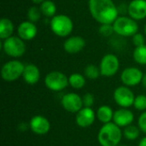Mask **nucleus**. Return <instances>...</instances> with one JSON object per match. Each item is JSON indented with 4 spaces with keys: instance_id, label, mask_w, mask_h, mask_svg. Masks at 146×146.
Returning a JSON list of instances; mask_svg holds the SVG:
<instances>
[{
    "instance_id": "nucleus-1",
    "label": "nucleus",
    "mask_w": 146,
    "mask_h": 146,
    "mask_svg": "<svg viewBox=\"0 0 146 146\" xmlns=\"http://www.w3.org/2000/svg\"><path fill=\"white\" fill-rule=\"evenodd\" d=\"M92 16L100 24H113L117 19L119 10L112 0H89Z\"/></svg>"
},
{
    "instance_id": "nucleus-2",
    "label": "nucleus",
    "mask_w": 146,
    "mask_h": 146,
    "mask_svg": "<svg viewBox=\"0 0 146 146\" xmlns=\"http://www.w3.org/2000/svg\"><path fill=\"white\" fill-rule=\"evenodd\" d=\"M119 126L114 122L104 124L98 134V140L101 146H116L121 143L123 133Z\"/></svg>"
},
{
    "instance_id": "nucleus-3",
    "label": "nucleus",
    "mask_w": 146,
    "mask_h": 146,
    "mask_svg": "<svg viewBox=\"0 0 146 146\" xmlns=\"http://www.w3.org/2000/svg\"><path fill=\"white\" fill-rule=\"evenodd\" d=\"M50 29L58 37L68 36L74 28V23L70 17L66 15H56L50 20Z\"/></svg>"
},
{
    "instance_id": "nucleus-4",
    "label": "nucleus",
    "mask_w": 146,
    "mask_h": 146,
    "mask_svg": "<svg viewBox=\"0 0 146 146\" xmlns=\"http://www.w3.org/2000/svg\"><path fill=\"white\" fill-rule=\"evenodd\" d=\"M113 27L115 33L123 37L133 36L139 30L137 21L127 16H118L113 23Z\"/></svg>"
},
{
    "instance_id": "nucleus-5",
    "label": "nucleus",
    "mask_w": 146,
    "mask_h": 146,
    "mask_svg": "<svg viewBox=\"0 0 146 146\" xmlns=\"http://www.w3.org/2000/svg\"><path fill=\"white\" fill-rule=\"evenodd\" d=\"M2 45L3 51L11 57H21L26 52V44L19 36H11L4 39Z\"/></svg>"
},
{
    "instance_id": "nucleus-6",
    "label": "nucleus",
    "mask_w": 146,
    "mask_h": 146,
    "mask_svg": "<svg viewBox=\"0 0 146 146\" xmlns=\"http://www.w3.org/2000/svg\"><path fill=\"white\" fill-rule=\"evenodd\" d=\"M25 65L18 60H11L3 64L1 69V76L3 80L12 82L22 76Z\"/></svg>"
},
{
    "instance_id": "nucleus-7",
    "label": "nucleus",
    "mask_w": 146,
    "mask_h": 146,
    "mask_svg": "<svg viewBox=\"0 0 146 146\" xmlns=\"http://www.w3.org/2000/svg\"><path fill=\"white\" fill-rule=\"evenodd\" d=\"M68 78L62 72L52 71L44 78L45 86L53 92H61L68 86Z\"/></svg>"
},
{
    "instance_id": "nucleus-8",
    "label": "nucleus",
    "mask_w": 146,
    "mask_h": 146,
    "mask_svg": "<svg viewBox=\"0 0 146 146\" xmlns=\"http://www.w3.org/2000/svg\"><path fill=\"white\" fill-rule=\"evenodd\" d=\"M119 68V59L114 54H106L105 56H104L99 65L101 75L104 77L114 76L118 72Z\"/></svg>"
},
{
    "instance_id": "nucleus-9",
    "label": "nucleus",
    "mask_w": 146,
    "mask_h": 146,
    "mask_svg": "<svg viewBox=\"0 0 146 146\" xmlns=\"http://www.w3.org/2000/svg\"><path fill=\"white\" fill-rule=\"evenodd\" d=\"M113 98L116 104L121 108L128 109L131 106H133L135 96L131 89L127 86H122L117 87L113 94Z\"/></svg>"
},
{
    "instance_id": "nucleus-10",
    "label": "nucleus",
    "mask_w": 146,
    "mask_h": 146,
    "mask_svg": "<svg viewBox=\"0 0 146 146\" xmlns=\"http://www.w3.org/2000/svg\"><path fill=\"white\" fill-rule=\"evenodd\" d=\"M61 104L62 108L69 113H78L84 106L82 98L74 92H69L63 95Z\"/></svg>"
},
{
    "instance_id": "nucleus-11",
    "label": "nucleus",
    "mask_w": 146,
    "mask_h": 146,
    "mask_svg": "<svg viewBox=\"0 0 146 146\" xmlns=\"http://www.w3.org/2000/svg\"><path fill=\"white\" fill-rule=\"evenodd\" d=\"M143 76L144 74L139 68L136 67H130L122 71L121 74V80L127 86H135L141 83Z\"/></svg>"
},
{
    "instance_id": "nucleus-12",
    "label": "nucleus",
    "mask_w": 146,
    "mask_h": 146,
    "mask_svg": "<svg viewBox=\"0 0 146 146\" xmlns=\"http://www.w3.org/2000/svg\"><path fill=\"white\" fill-rule=\"evenodd\" d=\"M31 131L37 135H45L50 130L49 120L43 115H35L32 117L29 122Z\"/></svg>"
},
{
    "instance_id": "nucleus-13",
    "label": "nucleus",
    "mask_w": 146,
    "mask_h": 146,
    "mask_svg": "<svg viewBox=\"0 0 146 146\" xmlns=\"http://www.w3.org/2000/svg\"><path fill=\"white\" fill-rule=\"evenodd\" d=\"M96 117V113L92 108L83 107L78 113H76L75 121L80 127L87 128L94 123Z\"/></svg>"
},
{
    "instance_id": "nucleus-14",
    "label": "nucleus",
    "mask_w": 146,
    "mask_h": 146,
    "mask_svg": "<svg viewBox=\"0 0 146 146\" xmlns=\"http://www.w3.org/2000/svg\"><path fill=\"white\" fill-rule=\"evenodd\" d=\"M127 13L135 21L146 17V0H133L127 6Z\"/></svg>"
},
{
    "instance_id": "nucleus-15",
    "label": "nucleus",
    "mask_w": 146,
    "mask_h": 146,
    "mask_svg": "<svg viewBox=\"0 0 146 146\" xmlns=\"http://www.w3.org/2000/svg\"><path fill=\"white\" fill-rule=\"evenodd\" d=\"M133 121V113L127 108H121L114 112L113 122L120 127H126L129 125H132Z\"/></svg>"
},
{
    "instance_id": "nucleus-16",
    "label": "nucleus",
    "mask_w": 146,
    "mask_h": 146,
    "mask_svg": "<svg viewBox=\"0 0 146 146\" xmlns=\"http://www.w3.org/2000/svg\"><path fill=\"white\" fill-rule=\"evenodd\" d=\"M37 33L38 30L36 25L30 21L21 22L17 28L18 36L24 41H28L34 38L37 35Z\"/></svg>"
},
{
    "instance_id": "nucleus-17",
    "label": "nucleus",
    "mask_w": 146,
    "mask_h": 146,
    "mask_svg": "<svg viewBox=\"0 0 146 146\" xmlns=\"http://www.w3.org/2000/svg\"><path fill=\"white\" fill-rule=\"evenodd\" d=\"M86 45L85 39L80 36H73L64 41L63 48L69 54H75L81 51Z\"/></svg>"
},
{
    "instance_id": "nucleus-18",
    "label": "nucleus",
    "mask_w": 146,
    "mask_h": 146,
    "mask_svg": "<svg viewBox=\"0 0 146 146\" xmlns=\"http://www.w3.org/2000/svg\"><path fill=\"white\" fill-rule=\"evenodd\" d=\"M22 78L27 84L35 85L38 82L40 79V71L36 65L27 64L24 68Z\"/></svg>"
},
{
    "instance_id": "nucleus-19",
    "label": "nucleus",
    "mask_w": 146,
    "mask_h": 146,
    "mask_svg": "<svg viewBox=\"0 0 146 146\" xmlns=\"http://www.w3.org/2000/svg\"><path fill=\"white\" fill-rule=\"evenodd\" d=\"M96 115H97V119L100 122L106 124V123H110V122H111V121H113L114 111L110 106L102 105L98 109Z\"/></svg>"
},
{
    "instance_id": "nucleus-20",
    "label": "nucleus",
    "mask_w": 146,
    "mask_h": 146,
    "mask_svg": "<svg viewBox=\"0 0 146 146\" xmlns=\"http://www.w3.org/2000/svg\"><path fill=\"white\" fill-rule=\"evenodd\" d=\"M14 33V24L8 18H2L0 21V38L6 39L12 36Z\"/></svg>"
},
{
    "instance_id": "nucleus-21",
    "label": "nucleus",
    "mask_w": 146,
    "mask_h": 146,
    "mask_svg": "<svg viewBox=\"0 0 146 146\" xmlns=\"http://www.w3.org/2000/svg\"><path fill=\"white\" fill-rule=\"evenodd\" d=\"M40 9L42 14L46 17H53L56 12V6L55 3L51 0H45L40 5Z\"/></svg>"
},
{
    "instance_id": "nucleus-22",
    "label": "nucleus",
    "mask_w": 146,
    "mask_h": 146,
    "mask_svg": "<svg viewBox=\"0 0 146 146\" xmlns=\"http://www.w3.org/2000/svg\"><path fill=\"white\" fill-rule=\"evenodd\" d=\"M68 82H69V85L73 88L79 90L85 86L86 79L82 74H79V73H74V74H72L68 77Z\"/></svg>"
},
{
    "instance_id": "nucleus-23",
    "label": "nucleus",
    "mask_w": 146,
    "mask_h": 146,
    "mask_svg": "<svg viewBox=\"0 0 146 146\" xmlns=\"http://www.w3.org/2000/svg\"><path fill=\"white\" fill-rule=\"evenodd\" d=\"M139 134H140V129L139 127H136L134 125H129V126L124 127L123 136L127 140L133 141L139 138Z\"/></svg>"
},
{
    "instance_id": "nucleus-24",
    "label": "nucleus",
    "mask_w": 146,
    "mask_h": 146,
    "mask_svg": "<svg viewBox=\"0 0 146 146\" xmlns=\"http://www.w3.org/2000/svg\"><path fill=\"white\" fill-rule=\"evenodd\" d=\"M133 56L137 63L140 65H146V44L136 47L133 50Z\"/></svg>"
},
{
    "instance_id": "nucleus-25",
    "label": "nucleus",
    "mask_w": 146,
    "mask_h": 146,
    "mask_svg": "<svg viewBox=\"0 0 146 146\" xmlns=\"http://www.w3.org/2000/svg\"><path fill=\"white\" fill-rule=\"evenodd\" d=\"M101 74L100 68L94 64H89L85 68V75L90 80H96Z\"/></svg>"
},
{
    "instance_id": "nucleus-26",
    "label": "nucleus",
    "mask_w": 146,
    "mask_h": 146,
    "mask_svg": "<svg viewBox=\"0 0 146 146\" xmlns=\"http://www.w3.org/2000/svg\"><path fill=\"white\" fill-rule=\"evenodd\" d=\"M41 9L40 8L35 7V6H32L28 9L27 10V18L30 21L35 23L37 21H38L41 18Z\"/></svg>"
},
{
    "instance_id": "nucleus-27",
    "label": "nucleus",
    "mask_w": 146,
    "mask_h": 146,
    "mask_svg": "<svg viewBox=\"0 0 146 146\" xmlns=\"http://www.w3.org/2000/svg\"><path fill=\"white\" fill-rule=\"evenodd\" d=\"M133 107L139 111H145L146 110V96L145 95H139L135 97Z\"/></svg>"
},
{
    "instance_id": "nucleus-28",
    "label": "nucleus",
    "mask_w": 146,
    "mask_h": 146,
    "mask_svg": "<svg viewBox=\"0 0 146 146\" xmlns=\"http://www.w3.org/2000/svg\"><path fill=\"white\" fill-rule=\"evenodd\" d=\"M115 33L113 24H101L99 27V33L104 37H110Z\"/></svg>"
},
{
    "instance_id": "nucleus-29",
    "label": "nucleus",
    "mask_w": 146,
    "mask_h": 146,
    "mask_svg": "<svg viewBox=\"0 0 146 146\" xmlns=\"http://www.w3.org/2000/svg\"><path fill=\"white\" fill-rule=\"evenodd\" d=\"M94 96L93 94L90 93V92H87L86 93L83 98H82V100H83V105L84 107H88V108H92L94 104Z\"/></svg>"
},
{
    "instance_id": "nucleus-30",
    "label": "nucleus",
    "mask_w": 146,
    "mask_h": 146,
    "mask_svg": "<svg viewBox=\"0 0 146 146\" xmlns=\"http://www.w3.org/2000/svg\"><path fill=\"white\" fill-rule=\"evenodd\" d=\"M138 127H139L141 132L146 133V110L139 115L138 120Z\"/></svg>"
},
{
    "instance_id": "nucleus-31",
    "label": "nucleus",
    "mask_w": 146,
    "mask_h": 146,
    "mask_svg": "<svg viewBox=\"0 0 146 146\" xmlns=\"http://www.w3.org/2000/svg\"><path fill=\"white\" fill-rule=\"evenodd\" d=\"M133 43L136 47L141 46L145 44V37L143 36L142 33H137L133 36Z\"/></svg>"
},
{
    "instance_id": "nucleus-32",
    "label": "nucleus",
    "mask_w": 146,
    "mask_h": 146,
    "mask_svg": "<svg viewBox=\"0 0 146 146\" xmlns=\"http://www.w3.org/2000/svg\"><path fill=\"white\" fill-rule=\"evenodd\" d=\"M28 127H30L29 125H27V124L25 123V122H21V123L18 125V130L21 131V132H25V131H27Z\"/></svg>"
},
{
    "instance_id": "nucleus-33",
    "label": "nucleus",
    "mask_w": 146,
    "mask_h": 146,
    "mask_svg": "<svg viewBox=\"0 0 146 146\" xmlns=\"http://www.w3.org/2000/svg\"><path fill=\"white\" fill-rule=\"evenodd\" d=\"M139 146H146V137L141 139V140L139 143Z\"/></svg>"
},
{
    "instance_id": "nucleus-34",
    "label": "nucleus",
    "mask_w": 146,
    "mask_h": 146,
    "mask_svg": "<svg viewBox=\"0 0 146 146\" xmlns=\"http://www.w3.org/2000/svg\"><path fill=\"white\" fill-rule=\"evenodd\" d=\"M141 84H142V86H144V87L146 89V74H144V76H143V79H142Z\"/></svg>"
},
{
    "instance_id": "nucleus-35",
    "label": "nucleus",
    "mask_w": 146,
    "mask_h": 146,
    "mask_svg": "<svg viewBox=\"0 0 146 146\" xmlns=\"http://www.w3.org/2000/svg\"><path fill=\"white\" fill-rule=\"evenodd\" d=\"M45 0H32V2L33 3H36V4H41L43 2H44Z\"/></svg>"
},
{
    "instance_id": "nucleus-36",
    "label": "nucleus",
    "mask_w": 146,
    "mask_h": 146,
    "mask_svg": "<svg viewBox=\"0 0 146 146\" xmlns=\"http://www.w3.org/2000/svg\"><path fill=\"white\" fill-rule=\"evenodd\" d=\"M116 146H127V145H120V144H119L118 145H116Z\"/></svg>"
},
{
    "instance_id": "nucleus-37",
    "label": "nucleus",
    "mask_w": 146,
    "mask_h": 146,
    "mask_svg": "<svg viewBox=\"0 0 146 146\" xmlns=\"http://www.w3.org/2000/svg\"><path fill=\"white\" fill-rule=\"evenodd\" d=\"M145 33L146 34V24H145Z\"/></svg>"
}]
</instances>
